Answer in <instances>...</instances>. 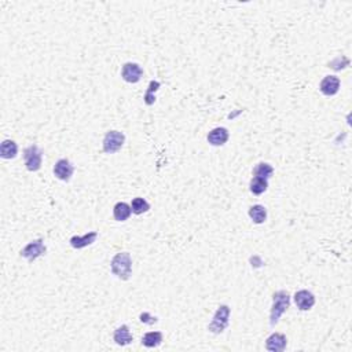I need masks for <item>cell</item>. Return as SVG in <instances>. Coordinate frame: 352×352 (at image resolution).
Returning <instances> with one entry per match:
<instances>
[{"label":"cell","mask_w":352,"mask_h":352,"mask_svg":"<svg viewBox=\"0 0 352 352\" xmlns=\"http://www.w3.org/2000/svg\"><path fill=\"white\" fill-rule=\"evenodd\" d=\"M110 267H112V273L117 278L127 281L132 274V259H131V255L128 252L117 253L112 259Z\"/></svg>","instance_id":"6da1fadb"},{"label":"cell","mask_w":352,"mask_h":352,"mask_svg":"<svg viewBox=\"0 0 352 352\" xmlns=\"http://www.w3.org/2000/svg\"><path fill=\"white\" fill-rule=\"evenodd\" d=\"M291 304V296L285 291H279L273 296V308L270 315V325L275 326L278 323L279 318L282 317L283 313L289 308Z\"/></svg>","instance_id":"7a4b0ae2"},{"label":"cell","mask_w":352,"mask_h":352,"mask_svg":"<svg viewBox=\"0 0 352 352\" xmlns=\"http://www.w3.org/2000/svg\"><path fill=\"white\" fill-rule=\"evenodd\" d=\"M230 307L226 304L220 305L218 311L213 315V319L208 325V330L213 335H220L226 330V327L229 326L230 322Z\"/></svg>","instance_id":"3957f363"},{"label":"cell","mask_w":352,"mask_h":352,"mask_svg":"<svg viewBox=\"0 0 352 352\" xmlns=\"http://www.w3.org/2000/svg\"><path fill=\"white\" fill-rule=\"evenodd\" d=\"M24 160H25L26 170L36 172L42 168L43 162V152L40 150L37 144H31L29 148L24 150Z\"/></svg>","instance_id":"277c9868"},{"label":"cell","mask_w":352,"mask_h":352,"mask_svg":"<svg viewBox=\"0 0 352 352\" xmlns=\"http://www.w3.org/2000/svg\"><path fill=\"white\" fill-rule=\"evenodd\" d=\"M126 142V136L120 131H109L103 138V152L108 154L117 153Z\"/></svg>","instance_id":"5b68a950"},{"label":"cell","mask_w":352,"mask_h":352,"mask_svg":"<svg viewBox=\"0 0 352 352\" xmlns=\"http://www.w3.org/2000/svg\"><path fill=\"white\" fill-rule=\"evenodd\" d=\"M46 246H44L43 239H36V241H32L31 243H28L25 248L21 251V256L28 259L29 261L36 260L37 257H40L42 255L46 253Z\"/></svg>","instance_id":"8992f818"},{"label":"cell","mask_w":352,"mask_h":352,"mask_svg":"<svg viewBox=\"0 0 352 352\" xmlns=\"http://www.w3.org/2000/svg\"><path fill=\"white\" fill-rule=\"evenodd\" d=\"M143 76V70L138 64H132V62H128L126 65L122 66L121 69V77L122 80H126L127 83H138L140 78Z\"/></svg>","instance_id":"52a82bcc"},{"label":"cell","mask_w":352,"mask_h":352,"mask_svg":"<svg viewBox=\"0 0 352 352\" xmlns=\"http://www.w3.org/2000/svg\"><path fill=\"white\" fill-rule=\"evenodd\" d=\"M74 172V167L70 164L69 160L66 158H61L55 162L54 165V175L57 176L59 180H64V182H69L72 175Z\"/></svg>","instance_id":"ba28073f"},{"label":"cell","mask_w":352,"mask_h":352,"mask_svg":"<svg viewBox=\"0 0 352 352\" xmlns=\"http://www.w3.org/2000/svg\"><path fill=\"white\" fill-rule=\"evenodd\" d=\"M295 303L301 311H308V309L313 308L314 304H315V296H314L311 292L303 289V291L296 292Z\"/></svg>","instance_id":"9c48e42d"},{"label":"cell","mask_w":352,"mask_h":352,"mask_svg":"<svg viewBox=\"0 0 352 352\" xmlns=\"http://www.w3.org/2000/svg\"><path fill=\"white\" fill-rule=\"evenodd\" d=\"M319 90L323 95L333 96L336 95L340 90V78L336 76H326L321 81Z\"/></svg>","instance_id":"30bf717a"},{"label":"cell","mask_w":352,"mask_h":352,"mask_svg":"<svg viewBox=\"0 0 352 352\" xmlns=\"http://www.w3.org/2000/svg\"><path fill=\"white\" fill-rule=\"evenodd\" d=\"M286 336L282 335V333H273L268 339L265 340V348L273 352L283 351L286 348Z\"/></svg>","instance_id":"8fae6325"},{"label":"cell","mask_w":352,"mask_h":352,"mask_svg":"<svg viewBox=\"0 0 352 352\" xmlns=\"http://www.w3.org/2000/svg\"><path fill=\"white\" fill-rule=\"evenodd\" d=\"M229 131L223 127H218L208 134V142L212 146H223L229 140Z\"/></svg>","instance_id":"7c38bea8"},{"label":"cell","mask_w":352,"mask_h":352,"mask_svg":"<svg viewBox=\"0 0 352 352\" xmlns=\"http://www.w3.org/2000/svg\"><path fill=\"white\" fill-rule=\"evenodd\" d=\"M98 238V233L96 231H90L83 237H78V235H74L70 238V245L73 246L74 249H83L88 245L95 242V239Z\"/></svg>","instance_id":"4fadbf2b"},{"label":"cell","mask_w":352,"mask_h":352,"mask_svg":"<svg viewBox=\"0 0 352 352\" xmlns=\"http://www.w3.org/2000/svg\"><path fill=\"white\" fill-rule=\"evenodd\" d=\"M113 340L116 341L117 345H128V344H131L134 341V337L131 335L130 327L127 326V325H122V326L117 327V329L114 330Z\"/></svg>","instance_id":"5bb4252c"},{"label":"cell","mask_w":352,"mask_h":352,"mask_svg":"<svg viewBox=\"0 0 352 352\" xmlns=\"http://www.w3.org/2000/svg\"><path fill=\"white\" fill-rule=\"evenodd\" d=\"M18 153V146L14 140H5L3 143L0 144V156L6 158V160H11L15 158Z\"/></svg>","instance_id":"9a60e30c"},{"label":"cell","mask_w":352,"mask_h":352,"mask_svg":"<svg viewBox=\"0 0 352 352\" xmlns=\"http://www.w3.org/2000/svg\"><path fill=\"white\" fill-rule=\"evenodd\" d=\"M131 213H132L131 205H128L127 202H117V204L114 205L113 216L117 222H124V220H127V219L131 216Z\"/></svg>","instance_id":"2e32d148"},{"label":"cell","mask_w":352,"mask_h":352,"mask_svg":"<svg viewBox=\"0 0 352 352\" xmlns=\"http://www.w3.org/2000/svg\"><path fill=\"white\" fill-rule=\"evenodd\" d=\"M249 216L253 220V223L256 224H261V223L265 222L267 219V211L263 205H253L249 209Z\"/></svg>","instance_id":"e0dca14e"},{"label":"cell","mask_w":352,"mask_h":352,"mask_svg":"<svg viewBox=\"0 0 352 352\" xmlns=\"http://www.w3.org/2000/svg\"><path fill=\"white\" fill-rule=\"evenodd\" d=\"M268 187V179L259 178V176H255V178L251 180V184H249V189L251 192L255 194V196H260L267 190Z\"/></svg>","instance_id":"ac0fdd59"},{"label":"cell","mask_w":352,"mask_h":352,"mask_svg":"<svg viewBox=\"0 0 352 352\" xmlns=\"http://www.w3.org/2000/svg\"><path fill=\"white\" fill-rule=\"evenodd\" d=\"M161 343H162V335L160 332H149L142 339V344L148 348H156Z\"/></svg>","instance_id":"d6986e66"},{"label":"cell","mask_w":352,"mask_h":352,"mask_svg":"<svg viewBox=\"0 0 352 352\" xmlns=\"http://www.w3.org/2000/svg\"><path fill=\"white\" fill-rule=\"evenodd\" d=\"M274 174V168L267 164V162H259L255 168H253V175L259 176V178L270 179Z\"/></svg>","instance_id":"ffe728a7"},{"label":"cell","mask_w":352,"mask_h":352,"mask_svg":"<svg viewBox=\"0 0 352 352\" xmlns=\"http://www.w3.org/2000/svg\"><path fill=\"white\" fill-rule=\"evenodd\" d=\"M131 209H132V213L135 215H142V213L148 212L150 209V205L144 198H140V197H136L132 200V204H131Z\"/></svg>","instance_id":"44dd1931"},{"label":"cell","mask_w":352,"mask_h":352,"mask_svg":"<svg viewBox=\"0 0 352 352\" xmlns=\"http://www.w3.org/2000/svg\"><path fill=\"white\" fill-rule=\"evenodd\" d=\"M160 86L161 84L158 83V81H154V80H153V81H150V84H149V88H148V92L144 94V103L149 105V106L154 103L156 98H154V95H153V94H154V92H156L157 90L160 88Z\"/></svg>","instance_id":"7402d4cb"}]
</instances>
